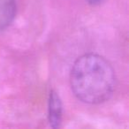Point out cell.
<instances>
[{
    "mask_svg": "<svg viewBox=\"0 0 129 129\" xmlns=\"http://www.w3.org/2000/svg\"><path fill=\"white\" fill-rule=\"evenodd\" d=\"M103 0H88V2L89 3L90 5H98V4H100L101 2H102Z\"/></svg>",
    "mask_w": 129,
    "mask_h": 129,
    "instance_id": "4",
    "label": "cell"
},
{
    "mask_svg": "<svg viewBox=\"0 0 129 129\" xmlns=\"http://www.w3.org/2000/svg\"><path fill=\"white\" fill-rule=\"evenodd\" d=\"M71 88L81 102L97 104L109 100L116 85L114 70L104 57L89 53L74 62L70 74Z\"/></svg>",
    "mask_w": 129,
    "mask_h": 129,
    "instance_id": "1",
    "label": "cell"
},
{
    "mask_svg": "<svg viewBox=\"0 0 129 129\" xmlns=\"http://www.w3.org/2000/svg\"><path fill=\"white\" fill-rule=\"evenodd\" d=\"M62 120V104L57 94L51 91L49 99V121L53 128L60 126Z\"/></svg>",
    "mask_w": 129,
    "mask_h": 129,
    "instance_id": "3",
    "label": "cell"
},
{
    "mask_svg": "<svg viewBox=\"0 0 129 129\" xmlns=\"http://www.w3.org/2000/svg\"><path fill=\"white\" fill-rule=\"evenodd\" d=\"M16 15L15 0H0V31L7 28Z\"/></svg>",
    "mask_w": 129,
    "mask_h": 129,
    "instance_id": "2",
    "label": "cell"
}]
</instances>
